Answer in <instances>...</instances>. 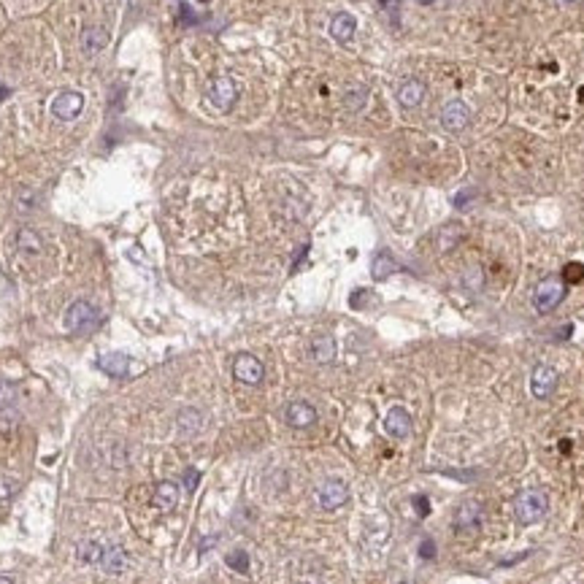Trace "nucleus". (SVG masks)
I'll use <instances>...</instances> for the list:
<instances>
[{
	"label": "nucleus",
	"mask_w": 584,
	"mask_h": 584,
	"mask_svg": "<svg viewBox=\"0 0 584 584\" xmlns=\"http://www.w3.org/2000/svg\"><path fill=\"white\" fill-rule=\"evenodd\" d=\"M130 565V558H127V552L122 549V546H117V544H103V555H100V562H97V568H103L106 574H124V568Z\"/></svg>",
	"instance_id": "10"
},
{
	"label": "nucleus",
	"mask_w": 584,
	"mask_h": 584,
	"mask_svg": "<svg viewBox=\"0 0 584 584\" xmlns=\"http://www.w3.org/2000/svg\"><path fill=\"white\" fill-rule=\"evenodd\" d=\"M482 519H485V506L479 501L468 498L455 509V530L457 533H473V530L482 528Z\"/></svg>",
	"instance_id": "6"
},
{
	"label": "nucleus",
	"mask_w": 584,
	"mask_h": 584,
	"mask_svg": "<svg viewBox=\"0 0 584 584\" xmlns=\"http://www.w3.org/2000/svg\"><path fill=\"white\" fill-rule=\"evenodd\" d=\"M365 97H368V92H365V90H357L355 95L346 97V103H349V108H355V111H357V108H363L365 106Z\"/></svg>",
	"instance_id": "27"
},
{
	"label": "nucleus",
	"mask_w": 584,
	"mask_h": 584,
	"mask_svg": "<svg viewBox=\"0 0 584 584\" xmlns=\"http://www.w3.org/2000/svg\"><path fill=\"white\" fill-rule=\"evenodd\" d=\"M17 492H19V482H17V479H11V476H0V506H3V503H8Z\"/></svg>",
	"instance_id": "24"
},
{
	"label": "nucleus",
	"mask_w": 584,
	"mask_h": 584,
	"mask_svg": "<svg viewBox=\"0 0 584 584\" xmlns=\"http://www.w3.org/2000/svg\"><path fill=\"white\" fill-rule=\"evenodd\" d=\"M49 108H51V114H54L57 120L71 122L81 114V108H84V95H81V92H73V90L60 92V95H54V100H51Z\"/></svg>",
	"instance_id": "8"
},
{
	"label": "nucleus",
	"mask_w": 584,
	"mask_h": 584,
	"mask_svg": "<svg viewBox=\"0 0 584 584\" xmlns=\"http://www.w3.org/2000/svg\"><path fill=\"white\" fill-rule=\"evenodd\" d=\"M0 584H14V582H11L8 576H0Z\"/></svg>",
	"instance_id": "29"
},
{
	"label": "nucleus",
	"mask_w": 584,
	"mask_h": 584,
	"mask_svg": "<svg viewBox=\"0 0 584 584\" xmlns=\"http://www.w3.org/2000/svg\"><path fill=\"white\" fill-rule=\"evenodd\" d=\"M179 495H181V489H179V485L176 482H160V485L154 487V506L157 509H176V503H179Z\"/></svg>",
	"instance_id": "15"
},
{
	"label": "nucleus",
	"mask_w": 584,
	"mask_h": 584,
	"mask_svg": "<svg viewBox=\"0 0 584 584\" xmlns=\"http://www.w3.org/2000/svg\"><path fill=\"white\" fill-rule=\"evenodd\" d=\"M106 44H108V33L103 27H84L81 30V49L87 54H97Z\"/></svg>",
	"instance_id": "17"
},
{
	"label": "nucleus",
	"mask_w": 584,
	"mask_h": 584,
	"mask_svg": "<svg viewBox=\"0 0 584 584\" xmlns=\"http://www.w3.org/2000/svg\"><path fill=\"white\" fill-rule=\"evenodd\" d=\"M97 311L92 303H87V300H76V303H71L68 306V311H65V327L71 330V333H92L97 327Z\"/></svg>",
	"instance_id": "3"
},
{
	"label": "nucleus",
	"mask_w": 584,
	"mask_h": 584,
	"mask_svg": "<svg viewBox=\"0 0 584 584\" xmlns=\"http://www.w3.org/2000/svg\"><path fill=\"white\" fill-rule=\"evenodd\" d=\"M355 30H357V19L352 17V14H336L333 17V22H330V35L336 38V41H349L352 35H355Z\"/></svg>",
	"instance_id": "16"
},
{
	"label": "nucleus",
	"mask_w": 584,
	"mask_h": 584,
	"mask_svg": "<svg viewBox=\"0 0 584 584\" xmlns=\"http://www.w3.org/2000/svg\"><path fill=\"white\" fill-rule=\"evenodd\" d=\"M419 555H422V558H433V555H436V546H433V541H422V546H419Z\"/></svg>",
	"instance_id": "28"
},
{
	"label": "nucleus",
	"mask_w": 584,
	"mask_h": 584,
	"mask_svg": "<svg viewBox=\"0 0 584 584\" xmlns=\"http://www.w3.org/2000/svg\"><path fill=\"white\" fill-rule=\"evenodd\" d=\"M422 95H425V87H422V81H403L400 84V90H398V100L403 103V106H416L419 100H422Z\"/></svg>",
	"instance_id": "21"
},
{
	"label": "nucleus",
	"mask_w": 584,
	"mask_h": 584,
	"mask_svg": "<svg viewBox=\"0 0 584 584\" xmlns=\"http://www.w3.org/2000/svg\"><path fill=\"white\" fill-rule=\"evenodd\" d=\"M384 430H387L392 438L409 436V433H412V416H409V412L400 409V406H392L387 412V416H384Z\"/></svg>",
	"instance_id": "13"
},
{
	"label": "nucleus",
	"mask_w": 584,
	"mask_h": 584,
	"mask_svg": "<svg viewBox=\"0 0 584 584\" xmlns=\"http://www.w3.org/2000/svg\"><path fill=\"white\" fill-rule=\"evenodd\" d=\"M200 422H203V419H200V412H195V409H187V412H181V416H179L181 433H190V436L200 428Z\"/></svg>",
	"instance_id": "23"
},
{
	"label": "nucleus",
	"mask_w": 584,
	"mask_h": 584,
	"mask_svg": "<svg viewBox=\"0 0 584 584\" xmlns=\"http://www.w3.org/2000/svg\"><path fill=\"white\" fill-rule=\"evenodd\" d=\"M546 509H549V498H546V492L538 489V487L522 489V492L517 495V501H514V514H517V519H519L522 525H533V522H538V519L546 514Z\"/></svg>",
	"instance_id": "1"
},
{
	"label": "nucleus",
	"mask_w": 584,
	"mask_h": 584,
	"mask_svg": "<svg viewBox=\"0 0 584 584\" xmlns=\"http://www.w3.org/2000/svg\"><path fill=\"white\" fill-rule=\"evenodd\" d=\"M100 555H103V541L87 538V541H79V546H76V558L81 562H87V565H97Z\"/></svg>",
	"instance_id": "19"
},
{
	"label": "nucleus",
	"mask_w": 584,
	"mask_h": 584,
	"mask_svg": "<svg viewBox=\"0 0 584 584\" xmlns=\"http://www.w3.org/2000/svg\"><path fill=\"white\" fill-rule=\"evenodd\" d=\"M238 97V87L230 76H217L211 79V84L206 87V103L214 108V111H227Z\"/></svg>",
	"instance_id": "2"
},
{
	"label": "nucleus",
	"mask_w": 584,
	"mask_h": 584,
	"mask_svg": "<svg viewBox=\"0 0 584 584\" xmlns=\"http://www.w3.org/2000/svg\"><path fill=\"white\" fill-rule=\"evenodd\" d=\"M284 419H287V425L290 428H311L316 422V409L311 406V403H306V400H292L290 406H287V412H284Z\"/></svg>",
	"instance_id": "11"
},
{
	"label": "nucleus",
	"mask_w": 584,
	"mask_h": 584,
	"mask_svg": "<svg viewBox=\"0 0 584 584\" xmlns=\"http://www.w3.org/2000/svg\"><path fill=\"white\" fill-rule=\"evenodd\" d=\"M395 270H398V263L392 260V254H387V252H379V254L373 257V263H371V276H373L376 282L392 276Z\"/></svg>",
	"instance_id": "20"
},
{
	"label": "nucleus",
	"mask_w": 584,
	"mask_h": 584,
	"mask_svg": "<svg viewBox=\"0 0 584 584\" xmlns=\"http://www.w3.org/2000/svg\"><path fill=\"white\" fill-rule=\"evenodd\" d=\"M233 376H236L238 382H243V384H260L263 376H266V368H263V363H260L254 355L241 352V355H236V360H233Z\"/></svg>",
	"instance_id": "7"
},
{
	"label": "nucleus",
	"mask_w": 584,
	"mask_h": 584,
	"mask_svg": "<svg viewBox=\"0 0 584 584\" xmlns=\"http://www.w3.org/2000/svg\"><path fill=\"white\" fill-rule=\"evenodd\" d=\"M195 3H209V0H195Z\"/></svg>",
	"instance_id": "30"
},
{
	"label": "nucleus",
	"mask_w": 584,
	"mask_h": 584,
	"mask_svg": "<svg viewBox=\"0 0 584 584\" xmlns=\"http://www.w3.org/2000/svg\"><path fill=\"white\" fill-rule=\"evenodd\" d=\"M227 565H230L233 571H238V574H246V571H249V555L241 552V549H236V552L227 555Z\"/></svg>",
	"instance_id": "25"
},
{
	"label": "nucleus",
	"mask_w": 584,
	"mask_h": 584,
	"mask_svg": "<svg viewBox=\"0 0 584 584\" xmlns=\"http://www.w3.org/2000/svg\"><path fill=\"white\" fill-rule=\"evenodd\" d=\"M311 357L322 365L333 363V357H336V341L330 339V336H316L311 341Z\"/></svg>",
	"instance_id": "18"
},
{
	"label": "nucleus",
	"mask_w": 584,
	"mask_h": 584,
	"mask_svg": "<svg viewBox=\"0 0 584 584\" xmlns=\"http://www.w3.org/2000/svg\"><path fill=\"white\" fill-rule=\"evenodd\" d=\"M97 368H100L103 373L120 379V376H124V373L130 371V357L122 355V352H106V355L97 357Z\"/></svg>",
	"instance_id": "14"
},
{
	"label": "nucleus",
	"mask_w": 584,
	"mask_h": 584,
	"mask_svg": "<svg viewBox=\"0 0 584 584\" xmlns=\"http://www.w3.org/2000/svg\"><path fill=\"white\" fill-rule=\"evenodd\" d=\"M562 298H565V284H562V279H558V276L544 279L533 292L535 311H541V314L555 311L560 303H562Z\"/></svg>",
	"instance_id": "4"
},
{
	"label": "nucleus",
	"mask_w": 584,
	"mask_h": 584,
	"mask_svg": "<svg viewBox=\"0 0 584 584\" xmlns=\"http://www.w3.org/2000/svg\"><path fill=\"white\" fill-rule=\"evenodd\" d=\"M558 387V371L552 365H535L530 376V392L535 398H549Z\"/></svg>",
	"instance_id": "9"
},
{
	"label": "nucleus",
	"mask_w": 584,
	"mask_h": 584,
	"mask_svg": "<svg viewBox=\"0 0 584 584\" xmlns=\"http://www.w3.org/2000/svg\"><path fill=\"white\" fill-rule=\"evenodd\" d=\"M314 501L319 509L336 511L349 501V487H346V482H341V479H325L314 489Z\"/></svg>",
	"instance_id": "5"
},
{
	"label": "nucleus",
	"mask_w": 584,
	"mask_h": 584,
	"mask_svg": "<svg viewBox=\"0 0 584 584\" xmlns=\"http://www.w3.org/2000/svg\"><path fill=\"white\" fill-rule=\"evenodd\" d=\"M17 249L24 252V254H38L41 252V236L35 230H30V227H22L17 233Z\"/></svg>",
	"instance_id": "22"
},
{
	"label": "nucleus",
	"mask_w": 584,
	"mask_h": 584,
	"mask_svg": "<svg viewBox=\"0 0 584 584\" xmlns=\"http://www.w3.org/2000/svg\"><path fill=\"white\" fill-rule=\"evenodd\" d=\"M197 482H200V471H197V468H187V473H184V489H187V492H195Z\"/></svg>",
	"instance_id": "26"
},
{
	"label": "nucleus",
	"mask_w": 584,
	"mask_h": 584,
	"mask_svg": "<svg viewBox=\"0 0 584 584\" xmlns=\"http://www.w3.org/2000/svg\"><path fill=\"white\" fill-rule=\"evenodd\" d=\"M441 122H444L446 130L457 133V130H462V127L471 122V111H468V106H465L462 100H449V103L444 106V111H441Z\"/></svg>",
	"instance_id": "12"
}]
</instances>
